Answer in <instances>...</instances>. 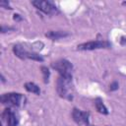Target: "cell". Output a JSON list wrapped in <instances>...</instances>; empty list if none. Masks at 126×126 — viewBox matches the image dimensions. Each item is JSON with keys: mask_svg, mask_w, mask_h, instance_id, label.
I'll use <instances>...</instances> for the list:
<instances>
[{"mask_svg": "<svg viewBox=\"0 0 126 126\" xmlns=\"http://www.w3.org/2000/svg\"><path fill=\"white\" fill-rule=\"evenodd\" d=\"M56 90L58 94L66 99L73 98V83L72 75L70 76H59L56 83Z\"/></svg>", "mask_w": 126, "mask_h": 126, "instance_id": "cell-1", "label": "cell"}, {"mask_svg": "<svg viewBox=\"0 0 126 126\" xmlns=\"http://www.w3.org/2000/svg\"><path fill=\"white\" fill-rule=\"evenodd\" d=\"M13 51L16 54V56L21 58V59H32V60H36V61H40V62L43 61V58L41 57V55L37 54L33 50H30L26 46V44L14 45Z\"/></svg>", "mask_w": 126, "mask_h": 126, "instance_id": "cell-2", "label": "cell"}, {"mask_svg": "<svg viewBox=\"0 0 126 126\" xmlns=\"http://www.w3.org/2000/svg\"><path fill=\"white\" fill-rule=\"evenodd\" d=\"M1 102L4 105H7L8 107L11 106H20L23 101L25 100V97L21 94L17 93H9V94H4L0 97Z\"/></svg>", "mask_w": 126, "mask_h": 126, "instance_id": "cell-3", "label": "cell"}, {"mask_svg": "<svg viewBox=\"0 0 126 126\" xmlns=\"http://www.w3.org/2000/svg\"><path fill=\"white\" fill-rule=\"evenodd\" d=\"M51 67L53 69H55L60 74V76H70V75H72L73 65L71 64V62H69L66 59H59L55 62H52Z\"/></svg>", "mask_w": 126, "mask_h": 126, "instance_id": "cell-4", "label": "cell"}, {"mask_svg": "<svg viewBox=\"0 0 126 126\" xmlns=\"http://www.w3.org/2000/svg\"><path fill=\"white\" fill-rule=\"evenodd\" d=\"M111 44L108 41L105 40H94L85 42L82 44H79L77 48L79 50H94V49H99V48H109Z\"/></svg>", "mask_w": 126, "mask_h": 126, "instance_id": "cell-5", "label": "cell"}, {"mask_svg": "<svg viewBox=\"0 0 126 126\" xmlns=\"http://www.w3.org/2000/svg\"><path fill=\"white\" fill-rule=\"evenodd\" d=\"M32 4L38 10L42 11L45 14H53L56 11V6L51 1H43V0H36L32 1Z\"/></svg>", "mask_w": 126, "mask_h": 126, "instance_id": "cell-6", "label": "cell"}, {"mask_svg": "<svg viewBox=\"0 0 126 126\" xmlns=\"http://www.w3.org/2000/svg\"><path fill=\"white\" fill-rule=\"evenodd\" d=\"M2 121H6L7 126H17L19 123V118L16 112L8 107L2 113Z\"/></svg>", "mask_w": 126, "mask_h": 126, "instance_id": "cell-7", "label": "cell"}, {"mask_svg": "<svg viewBox=\"0 0 126 126\" xmlns=\"http://www.w3.org/2000/svg\"><path fill=\"white\" fill-rule=\"evenodd\" d=\"M89 112L81 111L78 108H74L72 111V117L74 121L78 124H88L89 123Z\"/></svg>", "mask_w": 126, "mask_h": 126, "instance_id": "cell-8", "label": "cell"}, {"mask_svg": "<svg viewBox=\"0 0 126 126\" xmlns=\"http://www.w3.org/2000/svg\"><path fill=\"white\" fill-rule=\"evenodd\" d=\"M68 33L66 32H61V31H58V32H54V31H50L48 32L45 33V36L52 39V40H55V39H59L61 37H65L67 36Z\"/></svg>", "mask_w": 126, "mask_h": 126, "instance_id": "cell-9", "label": "cell"}, {"mask_svg": "<svg viewBox=\"0 0 126 126\" xmlns=\"http://www.w3.org/2000/svg\"><path fill=\"white\" fill-rule=\"evenodd\" d=\"M94 104H95V108L96 110L101 113V114H108V110L106 108V106L104 105L102 99L100 97H96L95 100H94Z\"/></svg>", "mask_w": 126, "mask_h": 126, "instance_id": "cell-10", "label": "cell"}, {"mask_svg": "<svg viewBox=\"0 0 126 126\" xmlns=\"http://www.w3.org/2000/svg\"><path fill=\"white\" fill-rule=\"evenodd\" d=\"M25 88L28 92L30 93H32V94H40V90L39 88L34 84V83H32V82H29V83H26L25 84Z\"/></svg>", "mask_w": 126, "mask_h": 126, "instance_id": "cell-11", "label": "cell"}, {"mask_svg": "<svg viewBox=\"0 0 126 126\" xmlns=\"http://www.w3.org/2000/svg\"><path fill=\"white\" fill-rule=\"evenodd\" d=\"M41 73H42V75H43V82H44V83H48V79H49V76H50V72H49V70L47 69V67L42 66V67H41Z\"/></svg>", "mask_w": 126, "mask_h": 126, "instance_id": "cell-12", "label": "cell"}, {"mask_svg": "<svg viewBox=\"0 0 126 126\" xmlns=\"http://www.w3.org/2000/svg\"><path fill=\"white\" fill-rule=\"evenodd\" d=\"M109 89H110V91H115V90H117V89H118V83H117V82H113V83L110 85Z\"/></svg>", "mask_w": 126, "mask_h": 126, "instance_id": "cell-13", "label": "cell"}, {"mask_svg": "<svg viewBox=\"0 0 126 126\" xmlns=\"http://www.w3.org/2000/svg\"><path fill=\"white\" fill-rule=\"evenodd\" d=\"M0 6L5 7L6 9H12V8L9 6V3H8L7 1H1V2H0Z\"/></svg>", "mask_w": 126, "mask_h": 126, "instance_id": "cell-14", "label": "cell"}, {"mask_svg": "<svg viewBox=\"0 0 126 126\" xmlns=\"http://www.w3.org/2000/svg\"><path fill=\"white\" fill-rule=\"evenodd\" d=\"M120 43H121V44H126V37H121Z\"/></svg>", "mask_w": 126, "mask_h": 126, "instance_id": "cell-15", "label": "cell"}, {"mask_svg": "<svg viewBox=\"0 0 126 126\" xmlns=\"http://www.w3.org/2000/svg\"><path fill=\"white\" fill-rule=\"evenodd\" d=\"M14 20H16V21H18V20H21V17H20V15H18V14H15V15H14Z\"/></svg>", "mask_w": 126, "mask_h": 126, "instance_id": "cell-16", "label": "cell"}]
</instances>
